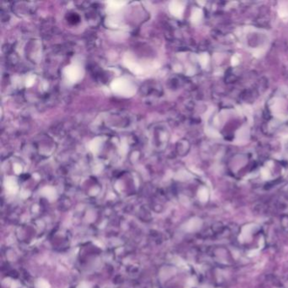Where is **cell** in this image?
Here are the masks:
<instances>
[{"mask_svg":"<svg viewBox=\"0 0 288 288\" xmlns=\"http://www.w3.org/2000/svg\"><path fill=\"white\" fill-rule=\"evenodd\" d=\"M199 61H200L201 65H202L203 67H206L207 64L209 63V55H208L207 53H203V54L200 56Z\"/></svg>","mask_w":288,"mask_h":288,"instance_id":"1","label":"cell"},{"mask_svg":"<svg viewBox=\"0 0 288 288\" xmlns=\"http://www.w3.org/2000/svg\"><path fill=\"white\" fill-rule=\"evenodd\" d=\"M281 224L284 227H287L288 228V215L283 216L282 220H281Z\"/></svg>","mask_w":288,"mask_h":288,"instance_id":"5","label":"cell"},{"mask_svg":"<svg viewBox=\"0 0 288 288\" xmlns=\"http://www.w3.org/2000/svg\"><path fill=\"white\" fill-rule=\"evenodd\" d=\"M205 132H206L207 134H208L209 136H211V137L220 136V134H219V133L217 132V131L214 130V129H212V128H206V129H205Z\"/></svg>","mask_w":288,"mask_h":288,"instance_id":"4","label":"cell"},{"mask_svg":"<svg viewBox=\"0 0 288 288\" xmlns=\"http://www.w3.org/2000/svg\"><path fill=\"white\" fill-rule=\"evenodd\" d=\"M202 17V11L200 9H196L192 15V21H199Z\"/></svg>","mask_w":288,"mask_h":288,"instance_id":"2","label":"cell"},{"mask_svg":"<svg viewBox=\"0 0 288 288\" xmlns=\"http://www.w3.org/2000/svg\"><path fill=\"white\" fill-rule=\"evenodd\" d=\"M238 63V59L237 58V57H233V58H232V64H233V65H237Z\"/></svg>","mask_w":288,"mask_h":288,"instance_id":"6","label":"cell"},{"mask_svg":"<svg viewBox=\"0 0 288 288\" xmlns=\"http://www.w3.org/2000/svg\"><path fill=\"white\" fill-rule=\"evenodd\" d=\"M223 228H224V227H223V225L221 224V222H216L212 227L213 231L215 233H221L222 230H223Z\"/></svg>","mask_w":288,"mask_h":288,"instance_id":"3","label":"cell"}]
</instances>
